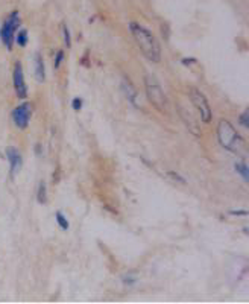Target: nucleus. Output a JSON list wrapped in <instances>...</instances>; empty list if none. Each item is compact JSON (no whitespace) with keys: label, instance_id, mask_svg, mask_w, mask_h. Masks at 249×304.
I'll list each match as a JSON object with an SVG mask.
<instances>
[{"label":"nucleus","instance_id":"obj_1","mask_svg":"<svg viewBox=\"0 0 249 304\" xmlns=\"http://www.w3.org/2000/svg\"><path fill=\"white\" fill-rule=\"evenodd\" d=\"M129 32L146 59H149L151 62L161 61V46H160L157 37L146 26H143L137 21H131Z\"/></svg>","mask_w":249,"mask_h":304},{"label":"nucleus","instance_id":"obj_2","mask_svg":"<svg viewBox=\"0 0 249 304\" xmlns=\"http://www.w3.org/2000/svg\"><path fill=\"white\" fill-rule=\"evenodd\" d=\"M218 140L219 145L240 157H246V142L233 126V123L227 119H221L218 123Z\"/></svg>","mask_w":249,"mask_h":304},{"label":"nucleus","instance_id":"obj_3","mask_svg":"<svg viewBox=\"0 0 249 304\" xmlns=\"http://www.w3.org/2000/svg\"><path fill=\"white\" fill-rule=\"evenodd\" d=\"M145 90H146V96H148V100L152 104V107L160 111V113H164L166 111V107H167V97L160 85V82L154 78V76H149L146 75L145 76Z\"/></svg>","mask_w":249,"mask_h":304},{"label":"nucleus","instance_id":"obj_4","mask_svg":"<svg viewBox=\"0 0 249 304\" xmlns=\"http://www.w3.org/2000/svg\"><path fill=\"white\" fill-rule=\"evenodd\" d=\"M20 26H21L20 12L18 11H11L9 15L3 20V23L0 26V40H2V43L5 44V47L8 50H12L15 32L20 29Z\"/></svg>","mask_w":249,"mask_h":304},{"label":"nucleus","instance_id":"obj_5","mask_svg":"<svg viewBox=\"0 0 249 304\" xmlns=\"http://www.w3.org/2000/svg\"><path fill=\"white\" fill-rule=\"evenodd\" d=\"M189 97H190L193 107L198 110L201 120H202L205 125H208V123L213 120V110H211V107H210V104H208L207 96H205L199 88L190 87V88H189Z\"/></svg>","mask_w":249,"mask_h":304},{"label":"nucleus","instance_id":"obj_6","mask_svg":"<svg viewBox=\"0 0 249 304\" xmlns=\"http://www.w3.org/2000/svg\"><path fill=\"white\" fill-rule=\"evenodd\" d=\"M30 117H32V105H30V102H21L11 113V119H12L14 125L18 129H21V131L29 126Z\"/></svg>","mask_w":249,"mask_h":304},{"label":"nucleus","instance_id":"obj_7","mask_svg":"<svg viewBox=\"0 0 249 304\" xmlns=\"http://www.w3.org/2000/svg\"><path fill=\"white\" fill-rule=\"evenodd\" d=\"M12 85H14V91L15 96L18 99H26L27 97V85L24 81V73H23V67L21 62L17 61L14 64V70H12Z\"/></svg>","mask_w":249,"mask_h":304},{"label":"nucleus","instance_id":"obj_8","mask_svg":"<svg viewBox=\"0 0 249 304\" xmlns=\"http://www.w3.org/2000/svg\"><path fill=\"white\" fill-rule=\"evenodd\" d=\"M5 152H6V158L9 161V175L14 178L20 172V169H21L23 157H21L20 151L17 148H14V146H8Z\"/></svg>","mask_w":249,"mask_h":304},{"label":"nucleus","instance_id":"obj_9","mask_svg":"<svg viewBox=\"0 0 249 304\" xmlns=\"http://www.w3.org/2000/svg\"><path fill=\"white\" fill-rule=\"evenodd\" d=\"M120 87H122V91H123L125 97L128 99V102H129L134 108H140V102H138V91H137L135 85L132 84V81H131L129 78L125 76V78L122 79Z\"/></svg>","mask_w":249,"mask_h":304},{"label":"nucleus","instance_id":"obj_10","mask_svg":"<svg viewBox=\"0 0 249 304\" xmlns=\"http://www.w3.org/2000/svg\"><path fill=\"white\" fill-rule=\"evenodd\" d=\"M35 79L38 82H44L46 81V65H44V59L41 53H35Z\"/></svg>","mask_w":249,"mask_h":304},{"label":"nucleus","instance_id":"obj_11","mask_svg":"<svg viewBox=\"0 0 249 304\" xmlns=\"http://www.w3.org/2000/svg\"><path fill=\"white\" fill-rule=\"evenodd\" d=\"M14 41H15L20 47H26V46H27V41H29V33H27V30H26V29H18V30L15 32Z\"/></svg>","mask_w":249,"mask_h":304},{"label":"nucleus","instance_id":"obj_12","mask_svg":"<svg viewBox=\"0 0 249 304\" xmlns=\"http://www.w3.org/2000/svg\"><path fill=\"white\" fill-rule=\"evenodd\" d=\"M234 169H236V172L243 178L245 183H249V167L245 161H237V163L234 164Z\"/></svg>","mask_w":249,"mask_h":304},{"label":"nucleus","instance_id":"obj_13","mask_svg":"<svg viewBox=\"0 0 249 304\" xmlns=\"http://www.w3.org/2000/svg\"><path fill=\"white\" fill-rule=\"evenodd\" d=\"M37 201L40 204H46L47 202V187L44 181L38 183V189H37Z\"/></svg>","mask_w":249,"mask_h":304},{"label":"nucleus","instance_id":"obj_14","mask_svg":"<svg viewBox=\"0 0 249 304\" xmlns=\"http://www.w3.org/2000/svg\"><path fill=\"white\" fill-rule=\"evenodd\" d=\"M55 219H56V224L59 225V228L62 230V231H67L68 230V221H67V218L62 215V212H56L55 213Z\"/></svg>","mask_w":249,"mask_h":304},{"label":"nucleus","instance_id":"obj_15","mask_svg":"<svg viewBox=\"0 0 249 304\" xmlns=\"http://www.w3.org/2000/svg\"><path fill=\"white\" fill-rule=\"evenodd\" d=\"M137 282H138V277L135 276V273H126V274L122 277V283H123L125 286H134Z\"/></svg>","mask_w":249,"mask_h":304},{"label":"nucleus","instance_id":"obj_16","mask_svg":"<svg viewBox=\"0 0 249 304\" xmlns=\"http://www.w3.org/2000/svg\"><path fill=\"white\" fill-rule=\"evenodd\" d=\"M62 38H64L65 47L70 49L72 47V35H70V30H68V27H67L65 23H62Z\"/></svg>","mask_w":249,"mask_h":304},{"label":"nucleus","instance_id":"obj_17","mask_svg":"<svg viewBox=\"0 0 249 304\" xmlns=\"http://www.w3.org/2000/svg\"><path fill=\"white\" fill-rule=\"evenodd\" d=\"M64 58H65V53H64V50H62V49H61V50H58V52H56V55H55V58H53V67H55L56 70L61 67V64H62Z\"/></svg>","mask_w":249,"mask_h":304},{"label":"nucleus","instance_id":"obj_18","mask_svg":"<svg viewBox=\"0 0 249 304\" xmlns=\"http://www.w3.org/2000/svg\"><path fill=\"white\" fill-rule=\"evenodd\" d=\"M239 123L242 125V128L249 129V110H245V111L240 114V117H239Z\"/></svg>","mask_w":249,"mask_h":304},{"label":"nucleus","instance_id":"obj_19","mask_svg":"<svg viewBox=\"0 0 249 304\" xmlns=\"http://www.w3.org/2000/svg\"><path fill=\"white\" fill-rule=\"evenodd\" d=\"M167 177H169V178H172L173 181H178V183H181V184H186V183H187V181H186V178H183V177H181L180 174H176L175 171H169V172H167Z\"/></svg>","mask_w":249,"mask_h":304},{"label":"nucleus","instance_id":"obj_20","mask_svg":"<svg viewBox=\"0 0 249 304\" xmlns=\"http://www.w3.org/2000/svg\"><path fill=\"white\" fill-rule=\"evenodd\" d=\"M82 107H84V100H82L81 97H73V100H72V108H73L75 111H81Z\"/></svg>","mask_w":249,"mask_h":304},{"label":"nucleus","instance_id":"obj_21","mask_svg":"<svg viewBox=\"0 0 249 304\" xmlns=\"http://www.w3.org/2000/svg\"><path fill=\"white\" fill-rule=\"evenodd\" d=\"M196 62H198L196 58H183V59H181V64H183L184 67H190V65L196 64Z\"/></svg>","mask_w":249,"mask_h":304},{"label":"nucleus","instance_id":"obj_22","mask_svg":"<svg viewBox=\"0 0 249 304\" xmlns=\"http://www.w3.org/2000/svg\"><path fill=\"white\" fill-rule=\"evenodd\" d=\"M230 215H233V216H248V210H231Z\"/></svg>","mask_w":249,"mask_h":304},{"label":"nucleus","instance_id":"obj_23","mask_svg":"<svg viewBox=\"0 0 249 304\" xmlns=\"http://www.w3.org/2000/svg\"><path fill=\"white\" fill-rule=\"evenodd\" d=\"M41 154H43V145H41V143H37V145H35V155H37V157H41Z\"/></svg>","mask_w":249,"mask_h":304}]
</instances>
